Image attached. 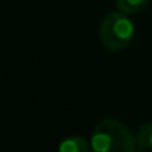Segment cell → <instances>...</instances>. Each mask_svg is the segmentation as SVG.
<instances>
[{
    "instance_id": "6da1fadb",
    "label": "cell",
    "mask_w": 152,
    "mask_h": 152,
    "mask_svg": "<svg viewBox=\"0 0 152 152\" xmlns=\"http://www.w3.org/2000/svg\"><path fill=\"white\" fill-rule=\"evenodd\" d=\"M136 136L117 118H105L92 132V152H136Z\"/></svg>"
},
{
    "instance_id": "7a4b0ae2",
    "label": "cell",
    "mask_w": 152,
    "mask_h": 152,
    "mask_svg": "<svg viewBox=\"0 0 152 152\" xmlns=\"http://www.w3.org/2000/svg\"><path fill=\"white\" fill-rule=\"evenodd\" d=\"M134 36V24L126 13L111 12L102 19L99 28V39L102 46L109 52H120L126 49Z\"/></svg>"
},
{
    "instance_id": "3957f363",
    "label": "cell",
    "mask_w": 152,
    "mask_h": 152,
    "mask_svg": "<svg viewBox=\"0 0 152 152\" xmlns=\"http://www.w3.org/2000/svg\"><path fill=\"white\" fill-rule=\"evenodd\" d=\"M58 152H90V145L81 136H68L59 143Z\"/></svg>"
},
{
    "instance_id": "277c9868",
    "label": "cell",
    "mask_w": 152,
    "mask_h": 152,
    "mask_svg": "<svg viewBox=\"0 0 152 152\" xmlns=\"http://www.w3.org/2000/svg\"><path fill=\"white\" fill-rule=\"evenodd\" d=\"M149 4V0H115L118 12L126 15H134L145 10Z\"/></svg>"
},
{
    "instance_id": "5b68a950",
    "label": "cell",
    "mask_w": 152,
    "mask_h": 152,
    "mask_svg": "<svg viewBox=\"0 0 152 152\" xmlns=\"http://www.w3.org/2000/svg\"><path fill=\"white\" fill-rule=\"evenodd\" d=\"M136 142L142 149H152V121L145 123L139 127Z\"/></svg>"
}]
</instances>
